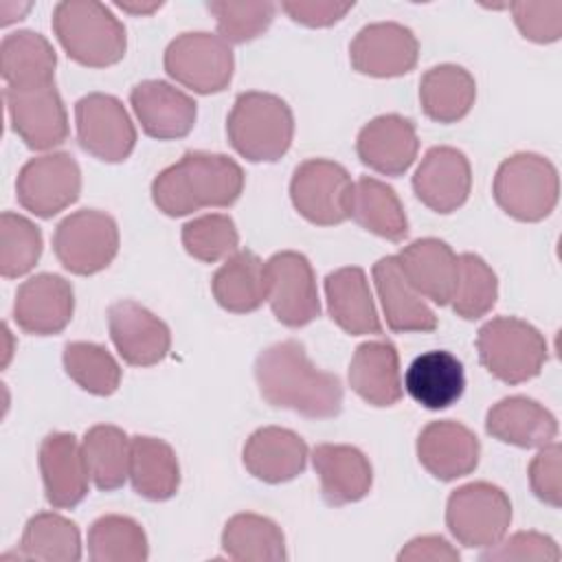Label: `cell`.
Masks as SVG:
<instances>
[{"label": "cell", "instance_id": "ba28073f", "mask_svg": "<svg viewBox=\"0 0 562 562\" xmlns=\"http://www.w3.org/2000/svg\"><path fill=\"white\" fill-rule=\"evenodd\" d=\"M116 220L97 209H81L66 215L53 233V252L59 263L79 277L105 270L119 252Z\"/></svg>", "mask_w": 562, "mask_h": 562}, {"label": "cell", "instance_id": "7bdbcfd3", "mask_svg": "<svg viewBox=\"0 0 562 562\" xmlns=\"http://www.w3.org/2000/svg\"><path fill=\"white\" fill-rule=\"evenodd\" d=\"M182 246L187 255L202 263L228 259L239 248V233L231 215L206 213L182 226Z\"/></svg>", "mask_w": 562, "mask_h": 562}, {"label": "cell", "instance_id": "c3c4849f", "mask_svg": "<svg viewBox=\"0 0 562 562\" xmlns=\"http://www.w3.org/2000/svg\"><path fill=\"white\" fill-rule=\"evenodd\" d=\"M288 18L296 24L310 29H325L340 22L351 9L353 2H334V0H288L281 4Z\"/></svg>", "mask_w": 562, "mask_h": 562}, {"label": "cell", "instance_id": "7a4b0ae2", "mask_svg": "<svg viewBox=\"0 0 562 562\" xmlns=\"http://www.w3.org/2000/svg\"><path fill=\"white\" fill-rule=\"evenodd\" d=\"M244 169L224 154L184 151L151 182V200L169 217H182L200 209H224L239 200Z\"/></svg>", "mask_w": 562, "mask_h": 562}, {"label": "cell", "instance_id": "ac0fdd59", "mask_svg": "<svg viewBox=\"0 0 562 562\" xmlns=\"http://www.w3.org/2000/svg\"><path fill=\"white\" fill-rule=\"evenodd\" d=\"M37 463L44 483V496L55 509L77 507L90 485V472L81 443L72 432L55 430L46 435L37 450Z\"/></svg>", "mask_w": 562, "mask_h": 562}, {"label": "cell", "instance_id": "5bb4252c", "mask_svg": "<svg viewBox=\"0 0 562 562\" xmlns=\"http://www.w3.org/2000/svg\"><path fill=\"white\" fill-rule=\"evenodd\" d=\"M419 42L400 22H373L362 26L349 44L353 70L367 77H402L417 66Z\"/></svg>", "mask_w": 562, "mask_h": 562}, {"label": "cell", "instance_id": "f546056e", "mask_svg": "<svg viewBox=\"0 0 562 562\" xmlns=\"http://www.w3.org/2000/svg\"><path fill=\"white\" fill-rule=\"evenodd\" d=\"M406 393L428 411L452 406L465 389L463 364L446 349H432L417 356L404 373Z\"/></svg>", "mask_w": 562, "mask_h": 562}, {"label": "cell", "instance_id": "603a6c76", "mask_svg": "<svg viewBox=\"0 0 562 562\" xmlns=\"http://www.w3.org/2000/svg\"><path fill=\"white\" fill-rule=\"evenodd\" d=\"M307 443L301 435L281 426L257 428L244 443L241 461L255 479L279 485L303 474L307 465Z\"/></svg>", "mask_w": 562, "mask_h": 562}, {"label": "cell", "instance_id": "52a82bcc", "mask_svg": "<svg viewBox=\"0 0 562 562\" xmlns=\"http://www.w3.org/2000/svg\"><path fill=\"white\" fill-rule=\"evenodd\" d=\"M512 522V501L494 483L474 481L457 487L446 503V527L468 549L501 542Z\"/></svg>", "mask_w": 562, "mask_h": 562}, {"label": "cell", "instance_id": "ee69618b", "mask_svg": "<svg viewBox=\"0 0 562 562\" xmlns=\"http://www.w3.org/2000/svg\"><path fill=\"white\" fill-rule=\"evenodd\" d=\"M209 13L215 18L217 35L226 44H246L268 31L274 20L277 7L272 2H228L213 0L206 2Z\"/></svg>", "mask_w": 562, "mask_h": 562}, {"label": "cell", "instance_id": "4dcf8cb0", "mask_svg": "<svg viewBox=\"0 0 562 562\" xmlns=\"http://www.w3.org/2000/svg\"><path fill=\"white\" fill-rule=\"evenodd\" d=\"M211 292L217 305L231 314H250L268 301L266 261L252 250H237L215 270Z\"/></svg>", "mask_w": 562, "mask_h": 562}, {"label": "cell", "instance_id": "83f0119b", "mask_svg": "<svg viewBox=\"0 0 562 562\" xmlns=\"http://www.w3.org/2000/svg\"><path fill=\"white\" fill-rule=\"evenodd\" d=\"M325 299L331 321L351 336L380 334V316L367 274L358 266H345L325 277Z\"/></svg>", "mask_w": 562, "mask_h": 562}, {"label": "cell", "instance_id": "1f68e13d", "mask_svg": "<svg viewBox=\"0 0 562 562\" xmlns=\"http://www.w3.org/2000/svg\"><path fill=\"white\" fill-rule=\"evenodd\" d=\"M57 55L50 42L35 31H15L0 44V70L7 88L31 90L53 86Z\"/></svg>", "mask_w": 562, "mask_h": 562}, {"label": "cell", "instance_id": "44dd1931", "mask_svg": "<svg viewBox=\"0 0 562 562\" xmlns=\"http://www.w3.org/2000/svg\"><path fill=\"white\" fill-rule=\"evenodd\" d=\"M419 151L415 123L400 114L371 119L356 138L360 162L382 176H402L411 169Z\"/></svg>", "mask_w": 562, "mask_h": 562}, {"label": "cell", "instance_id": "d4e9b609", "mask_svg": "<svg viewBox=\"0 0 562 562\" xmlns=\"http://www.w3.org/2000/svg\"><path fill=\"white\" fill-rule=\"evenodd\" d=\"M373 283L384 310V318L391 331H432L437 327V316L426 303V299L408 283L397 261V255L382 257L373 263Z\"/></svg>", "mask_w": 562, "mask_h": 562}, {"label": "cell", "instance_id": "ffe728a7", "mask_svg": "<svg viewBox=\"0 0 562 562\" xmlns=\"http://www.w3.org/2000/svg\"><path fill=\"white\" fill-rule=\"evenodd\" d=\"M130 103L143 132L151 138H184L195 125V101L167 81L145 79L136 83L130 92Z\"/></svg>", "mask_w": 562, "mask_h": 562}, {"label": "cell", "instance_id": "f6af8a7d", "mask_svg": "<svg viewBox=\"0 0 562 562\" xmlns=\"http://www.w3.org/2000/svg\"><path fill=\"white\" fill-rule=\"evenodd\" d=\"M514 22L525 40L536 44L558 42L562 35V2H512Z\"/></svg>", "mask_w": 562, "mask_h": 562}, {"label": "cell", "instance_id": "bcb514c9", "mask_svg": "<svg viewBox=\"0 0 562 562\" xmlns=\"http://www.w3.org/2000/svg\"><path fill=\"white\" fill-rule=\"evenodd\" d=\"M527 474L536 498L551 507L562 505V448L558 441L538 448Z\"/></svg>", "mask_w": 562, "mask_h": 562}, {"label": "cell", "instance_id": "b9f144b4", "mask_svg": "<svg viewBox=\"0 0 562 562\" xmlns=\"http://www.w3.org/2000/svg\"><path fill=\"white\" fill-rule=\"evenodd\" d=\"M42 255V231L24 215L4 211L0 215V274L18 279L31 272Z\"/></svg>", "mask_w": 562, "mask_h": 562}, {"label": "cell", "instance_id": "4316f807", "mask_svg": "<svg viewBox=\"0 0 562 562\" xmlns=\"http://www.w3.org/2000/svg\"><path fill=\"white\" fill-rule=\"evenodd\" d=\"M349 386L371 406L389 408L402 400L400 356L389 340L358 345L349 362Z\"/></svg>", "mask_w": 562, "mask_h": 562}, {"label": "cell", "instance_id": "836d02e7", "mask_svg": "<svg viewBox=\"0 0 562 562\" xmlns=\"http://www.w3.org/2000/svg\"><path fill=\"white\" fill-rule=\"evenodd\" d=\"M130 481L134 492L147 501H167L176 496L180 487V463L176 450L158 437H132Z\"/></svg>", "mask_w": 562, "mask_h": 562}, {"label": "cell", "instance_id": "ab89813d", "mask_svg": "<svg viewBox=\"0 0 562 562\" xmlns=\"http://www.w3.org/2000/svg\"><path fill=\"white\" fill-rule=\"evenodd\" d=\"M498 299V279L487 261L474 252L457 255V283L450 305L457 316L476 321L485 316Z\"/></svg>", "mask_w": 562, "mask_h": 562}, {"label": "cell", "instance_id": "d6986e66", "mask_svg": "<svg viewBox=\"0 0 562 562\" xmlns=\"http://www.w3.org/2000/svg\"><path fill=\"white\" fill-rule=\"evenodd\" d=\"M75 312V290L59 274L42 272L26 279L13 301L15 325L33 336H53L66 329Z\"/></svg>", "mask_w": 562, "mask_h": 562}, {"label": "cell", "instance_id": "e575fe53", "mask_svg": "<svg viewBox=\"0 0 562 562\" xmlns=\"http://www.w3.org/2000/svg\"><path fill=\"white\" fill-rule=\"evenodd\" d=\"M476 81L457 64L428 68L419 79V103L424 114L435 123H457L474 105Z\"/></svg>", "mask_w": 562, "mask_h": 562}, {"label": "cell", "instance_id": "277c9868", "mask_svg": "<svg viewBox=\"0 0 562 562\" xmlns=\"http://www.w3.org/2000/svg\"><path fill=\"white\" fill-rule=\"evenodd\" d=\"M231 147L250 162H277L294 138L290 105L270 92L248 90L235 97L226 119Z\"/></svg>", "mask_w": 562, "mask_h": 562}, {"label": "cell", "instance_id": "8fae6325", "mask_svg": "<svg viewBox=\"0 0 562 562\" xmlns=\"http://www.w3.org/2000/svg\"><path fill=\"white\" fill-rule=\"evenodd\" d=\"M79 147L103 160L123 162L136 147V127L125 105L105 92H90L75 103Z\"/></svg>", "mask_w": 562, "mask_h": 562}, {"label": "cell", "instance_id": "3957f363", "mask_svg": "<svg viewBox=\"0 0 562 562\" xmlns=\"http://www.w3.org/2000/svg\"><path fill=\"white\" fill-rule=\"evenodd\" d=\"M53 33L66 55L81 66L108 68L125 57V26L103 2H57L53 9Z\"/></svg>", "mask_w": 562, "mask_h": 562}, {"label": "cell", "instance_id": "e0dca14e", "mask_svg": "<svg viewBox=\"0 0 562 562\" xmlns=\"http://www.w3.org/2000/svg\"><path fill=\"white\" fill-rule=\"evenodd\" d=\"M472 189V167L468 156L450 145L430 147L413 173L417 200L435 213L448 215L461 209Z\"/></svg>", "mask_w": 562, "mask_h": 562}, {"label": "cell", "instance_id": "7dc6e473", "mask_svg": "<svg viewBox=\"0 0 562 562\" xmlns=\"http://www.w3.org/2000/svg\"><path fill=\"white\" fill-rule=\"evenodd\" d=\"M481 560H560V549L555 540L540 531H518L507 540L490 547Z\"/></svg>", "mask_w": 562, "mask_h": 562}, {"label": "cell", "instance_id": "30bf717a", "mask_svg": "<svg viewBox=\"0 0 562 562\" xmlns=\"http://www.w3.org/2000/svg\"><path fill=\"white\" fill-rule=\"evenodd\" d=\"M81 193V169L68 151H53L24 162L15 180V198L20 206L42 220H48Z\"/></svg>", "mask_w": 562, "mask_h": 562}, {"label": "cell", "instance_id": "d6a6232c", "mask_svg": "<svg viewBox=\"0 0 562 562\" xmlns=\"http://www.w3.org/2000/svg\"><path fill=\"white\" fill-rule=\"evenodd\" d=\"M347 217L389 241H402L408 235V217L397 193L378 178L364 176L351 184Z\"/></svg>", "mask_w": 562, "mask_h": 562}, {"label": "cell", "instance_id": "f1b7e54d", "mask_svg": "<svg viewBox=\"0 0 562 562\" xmlns=\"http://www.w3.org/2000/svg\"><path fill=\"white\" fill-rule=\"evenodd\" d=\"M408 283L437 305H448L457 283V255L437 237H422L404 246L397 255Z\"/></svg>", "mask_w": 562, "mask_h": 562}, {"label": "cell", "instance_id": "f35d334b", "mask_svg": "<svg viewBox=\"0 0 562 562\" xmlns=\"http://www.w3.org/2000/svg\"><path fill=\"white\" fill-rule=\"evenodd\" d=\"M88 558L92 562H145L149 558L147 533L130 516L105 514L88 529Z\"/></svg>", "mask_w": 562, "mask_h": 562}, {"label": "cell", "instance_id": "7402d4cb", "mask_svg": "<svg viewBox=\"0 0 562 562\" xmlns=\"http://www.w3.org/2000/svg\"><path fill=\"white\" fill-rule=\"evenodd\" d=\"M481 457L479 437L452 419L430 422L417 437V459L439 481H457L476 470Z\"/></svg>", "mask_w": 562, "mask_h": 562}, {"label": "cell", "instance_id": "7c38bea8", "mask_svg": "<svg viewBox=\"0 0 562 562\" xmlns=\"http://www.w3.org/2000/svg\"><path fill=\"white\" fill-rule=\"evenodd\" d=\"M349 171L327 158H310L296 165L290 180V200L301 217L316 226H336L347 217L351 191Z\"/></svg>", "mask_w": 562, "mask_h": 562}, {"label": "cell", "instance_id": "2e32d148", "mask_svg": "<svg viewBox=\"0 0 562 562\" xmlns=\"http://www.w3.org/2000/svg\"><path fill=\"white\" fill-rule=\"evenodd\" d=\"M108 329L119 356L132 367H154L171 349V331L145 305L123 299L108 307Z\"/></svg>", "mask_w": 562, "mask_h": 562}, {"label": "cell", "instance_id": "4fadbf2b", "mask_svg": "<svg viewBox=\"0 0 562 562\" xmlns=\"http://www.w3.org/2000/svg\"><path fill=\"white\" fill-rule=\"evenodd\" d=\"M268 303L285 327H305L321 314V299L312 263L296 250L274 252L266 261Z\"/></svg>", "mask_w": 562, "mask_h": 562}, {"label": "cell", "instance_id": "9c48e42d", "mask_svg": "<svg viewBox=\"0 0 562 562\" xmlns=\"http://www.w3.org/2000/svg\"><path fill=\"white\" fill-rule=\"evenodd\" d=\"M162 66L176 83L198 94H215L228 88L235 70V57L231 44L220 35L193 31L180 33L169 42Z\"/></svg>", "mask_w": 562, "mask_h": 562}, {"label": "cell", "instance_id": "f907efd6", "mask_svg": "<svg viewBox=\"0 0 562 562\" xmlns=\"http://www.w3.org/2000/svg\"><path fill=\"white\" fill-rule=\"evenodd\" d=\"M116 9L132 13V15H151L162 7V2H143V0H125V2H114Z\"/></svg>", "mask_w": 562, "mask_h": 562}, {"label": "cell", "instance_id": "60d3db41", "mask_svg": "<svg viewBox=\"0 0 562 562\" xmlns=\"http://www.w3.org/2000/svg\"><path fill=\"white\" fill-rule=\"evenodd\" d=\"M61 360L68 378L92 395L108 397L121 384L123 373L119 362L105 347L97 342H86V340L66 342Z\"/></svg>", "mask_w": 562, "mask_h": 562}, {"label": "cell", "instance_id": "74e56055", "mask_svg": "<svg viewBox=\"0 0 562 562\" xmlns=\"http://www.w3.org/2000/svg\"><path fill=\"white\" fill-rule=\"evenodd\" d=\"M222 549L233 560H288L285 536L281 527L268 516L235 514L222 529Z\"/></svg>", "mask_w": 562, "mask_h": 562}, {"label": "cell", "instance_id": "8d00e7d4", "mask_svg": "<svg viewBox=\"0 0 562 562\" xmlns=\"http://www.w3.org/2000/svg\"><path fill=\"white\" fill-rule=\"evenodd\" d=\"M18 558L42 562H77L81 560L79 527L57 512H40L24 525Z\"/></svg>", "mask_w": 562, "mask_h": 562}, {"label": "cell", "instance_id": "8992f818", "mask_svg": "<svg viewBox=\"0 0 562 562\" xmlns=\"http://www.w3.org/2000/svg\"><path fill=\"white\" fill-rule=\"evenodd\" d=\"M492 195L509 217L518 222H540L549 217L558 204V169L540 154H512L496 169Z\"/></svg>", "mask_w": 562, "mask_h": 562}, {"label": "cell", "instance_id": "6da1fadb", "mask_svg": "<svg viewBox=\"0 0 562 562\" xmlns=\"http://www.w3.org/2000/svg\"><path fill=\"white\" fill-rule=\"evenodd\" d=\"M259 395L274 408H288L310 419H329L342 411L340 378L318 369L303 342L281 340L255 360Z\"/></svg>", "mask_w": 562, "mask_h": 562}, {"label": "cell", "instance_id": "d590c367", "mask_svg": "<svg viewBox=\"0 0 562 562\" xmlns=\"http://www.w3.org/2000/svg\"><path fill=\"white\" fill-rule=\"evenodd\" d=\"M130 443L125 430L112 424H97L86 430L81 450L97 490L114 492L130 479Z\"/></svg>", "mask_w": 562, "mask_h": 562}, {"label": "cell", "instance_id": "681fc988", "mask_svg": "<svg viewBox=\"0 0 562 562\" xmlns=\"http://www.w3.org/2000/svg\"><path fill=\"white\" fill-rule=\"evenodd\" d=\"M400 562H459V551L441 536H417L400 553Z\"/></svg>", "mask_w": 562, "mask_h": 562}, {"label": "cell", "instance_id": "cb8c5ba5", "mask_svg": "<svg viewBox=\"0 0 562 562\" xmlns=\"http://www.w3.org/2000/svg\"><path fill=\"white\" fill-rule=\"evenodd\" d=\"M312 465L321 479V496L331 507L358 503L371 492L373 468L356 446L318 443Z\"/></svg>", "mask_w": 562, "mask_h": 562}, {"label": "cell", "instance_id": "484cf974", "mask_svg": "<svg viewBox=\"0 0 562 562\" xmlns=\"http://www.w3.org/2000/svg\"><path fill=\"white\" fill-rule=\"evenodd\" d=\"M490 437L516 448H542L558 437V419L540 402L512 395L496 402L485 415Z\"/></svg>", "mask_w": 562, "mask_h": 562}, {"label": "cell", "instance_id": "5b68a950", "mask_svg": "<svg viewBox=\"0 0 562 562\" xmlns=\"http://www.w3.org/2000/svg\"><path fill=\"white\" fill-rule=\"evenodd\" d=\"M476 351L481 364L509 386L536 378L549 358L544 336L516 316L487 321L476 334Z\"/></svg>", "mask_w": 562, "mask_h": 562}, {"label": "cell", "instance_id": "9a60e30c", "mask_svg": "<svg viewBox=\"0 0 562 562\" xmlns=\"http://www.w3.org/2000/svg\"><path fill=\"white\" fill-rule=\"evenodd\" d=\"M4 105L11 130L35 151H46L68 138V114L53 86L15 90L4 88Z\"/></svg>", "mask_w": 562, "mask_h": 562}]
</instances>
